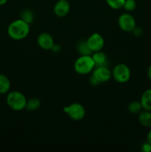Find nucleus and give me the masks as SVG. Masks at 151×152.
<instances>
[{
    "label": "nucleus",
    "instance_id": "20e7f679",
    "mask_svg": "<svg viewBox=\"0 0 151 152\" xmlns=\"http://www.w3.org/2000/svg\"><path fill=\"white\" fill-rule=\"evenodd\" d=\"M112 77L117 83H126L131 77V71L125 64H117L112 71Z\"/></svg>",
    "mask_w": 151,
    "mask_h": 152
},
{
    "label": "nucleus",
    "instance_id": "1a4fd4ad",
    "mask_svg": "<svg viewBox=\"0 0 151 152\" xmlns=\"http://www.w3.org/2000/svg\"><path fill=\"white\" fill-rule=\"evenodd\" d=\"M37 44L44 50H51L54 45V40L53 37L48 33H41L37 37Z\"/></svg>",
    "mask_w": 151,
    "mask_h": 152
},
{
    "label": "nucleus",
    "instance_id": "f257e3e1",
    "mask_svg": "<svg viewBox=\"0 0 151 152\" xmlns=\"http://www.w3.org/2000/svg\"><path fill=\"white\" fill-rule=\"evenodd\" d=\"M30 33V25L22 19L13 21L7 28V34L13 40H22Z\"/></svg>",
    "mask_w": 151,
    "mask_h": 152
},
{
    "label": "nucleus",
    "instance_id": "6e6552de",
    "mask_svg": "<svg viewBox=\"0 0 151 152\" xmlns=\"http://www.w3.org/2000/svg\"><path fill=\"white\" fill-rule=\"evenodd\" d=\"M87 42L92 52L101 50L105 45V40L102 36L99 33H94L89 37Z\"/></svg>",
    "mask_w": 151,
    "mask_h": 152
},
{
    "label": "nucleus",
    "instance_id": "9d476101",
    "mask_svg": "<svg viewBox=\"0 0 151 152\" xmlns=\"http://www.w3.org/2000/svg\"><path fill=\"white\" fill-rule=\"evenodd\" d=\"M70 6L68 0H59L55 4L53 12L58 17H65L70 12Z\"/></svg>",
    "mask_w": 151,
    "mask_h": 152
},
{
    "label": "nucleus",
    "instance_id": "4be33fe9",
    "mask_svg": "<svg viewBox=\"0 0 151 152\" xmlns=\"http://www.w3.org/2000/svg\"><path fill=\"white\" fill-rule=\"evenodd\" d=\"M133 33L136 37H140V36L142 35L143 31H142V28H139V27H136V28H134V30L133 31Z\"/></svg>",
    "mask_w": 151,
    "mask_h": 152
},
{
    "label": "nucleus",
    "instance_id": "412c9836",
    "mask_svg": "<svg viewBox=\"0 0 151 152\" xmlns=\"http://www.w3.org/2000/svg\"><path fill=\"white\" fill-rule=\"evenodd\" d=\"M142 150L144 152H151V144L148 142H144L142 145Z\"/></svg>",
    "mask_w": 151,
    "mask_h": 152
},
{
    "label": "nucleus",
    "instance_id": "39448f33",
    "mask_svg": "<svg viewBox=\"0 0 151 152\" xmlns=\"http://www.w3.org/2000/svg\"><path fill=\"white\" fill-rule=\"evenodd\" d=\"M63 111L64 113L68 114L70 118L75 121L81 120L85 116V109L84 106L78 102H74L64 107Z\"/></svg>",
    "mask_w": 151,
    "mask_h": 152
},
{
    "label": "nucleus",
    "instance_id": "393cba45",
    "mask_svg": "<svg viewBox=\"0 0 151 152\" xmlns=\"http://www.w3.org/2000/svg\"><path fill=\"white\" fill-rule=\"evenodd\" d=\"M147 77L149 80L151 81V65L148 67L147 71Z\"/></svg>",
    "mask_w": 151,
    "mask_h": 152
},
{
    "label": "nucleus",
    "instance_id": "f8f14e48",
    "mask_svg": "<svg viewBox=\"0 0 151 152\" xmlns=\"http://www.w3.org/2000/svg\"><path fill=\"white\" fill-rule=\"evenodd\" d=\"M138 120L142 126L146 128L151 127V111L144 110L139 114Z\"/></svg>",
    "mask_w": 151,
    "mask_h": 152
},
{
    "label": "nucleus",
    "instance_id": "b1692460",
    "mask_svg": "<svg viewBox=\"0 0 151 152\" xmlns=\"http://www.w3.org/2000/svg\"><path fill=\"white\" fill-rule=\"evenodd\" d=\"M51 50L55 53H58L61 51V46L59 45L54 44V45L53 46V48H51Z\"/></svg>",
    "mask_w": 151,
    "mask_h": 152
},
{
    "label": "nucleus",
    "instance_id": "423d86ee",
    "mask_svg": "<svg viewBox=\"0 0 151 152\" xmlns=\"http://www.w3.org/2000/svg\"><path fill=\"white\" fill-rule=\"evenodd\" d=\"M118 24L119 28L125 32H133L134 28L136 27L134 17L129 13H122L120 15L118 19Z\"/></svg>",
    "mask_w": 151,
    "mask_h": 152
},
{
    "label": "nucleus",
    "instance_id": "f03ea898",
    "mask_svg": "<svg viewBox=\"0 0 151 152\" xmlns=\"http://www.w3.org/2000/svg\"><path fill=\"white\" fill-rule=\"evenodd\" d=\"M96 67L95 62L91 55H85L77 58L74 62V70L76 72L81 75H86L93 71Z\"/></svg>",
    "mask_w": 151,
    "mask_h": 152
},
{
    "label": "nucleus",
    "instance_id": "7ed1b4c3",
    "mask_svg": "<svg viewBox=\"0 0 151 152\" xmlns=\"http://www.w3.org/2000/svg\"><path fill=\"white\" fill-rule=\"evenodd\" d=\"M6 102H7V105L12 110L19 111L25 108L27 99L22 92L13 91H9L7 93Z\"/></svg>",
    "mask_w": 151,
    "mask_h": 152
},
{
    "label": "nucleus",
    "instance_id": "4468645a",
    "mask_svg": "<svg viewBox=\"0 0 151 152\" xmlns=\"http://www.w3.org/2000/svg\"><path fill=\"white\" fill-rule=\"evenodd\" d=\"M10 81L6 75L0 74V94H6L10 91Z\"/></svg>",
    "mask_w": 151,
    "mask_h": 152
},
{
    "label": "nucleus",
    "instance_id": "a878e982",
    "mask_svg": "<svg viewBox=\"0 0 151 152\" xmlns=\"http://www.w3.org/2000/svg\"><path fill=\"white\" fill-rule=\"evenodd\" d=\"M147 140L148 142L151 144V129L148 132L147 135Z\"/></svg>",
    "mask_w": 151,
    "mask_h": 152
},
{
    "label": "nucleus",
    "instance_id": "6ab92c4d",
    "mask_svg": "<svg viewBox=\"0 0 151 152\" xmlns=\"http://www.w3.org/2000/svg\"><path fill=\"white\" fill-rule=\"evenodd\" d=\"M125 0H106V2L111 8L115 9H121L124 6Z\"/></svg>",
    "mask_w": 151,
    "mask_h": 152
},
{
    "label": "nucleus",
    "instance_id": "bb28decb",
    "mask_svg": "<svg viewBox=\"0 0 151 152\" xmlns=\"http://www.w3.org/2000/svg\"><path fill=\"white\" fill-rule=\"evenodd\" d=\"M7 0H0V6L5 4L7 3Z\"/></svg>",
    "mask_w": 151,
    "mask_h": 152
},
{
    "label": "nucleus",
    "instance_id": "ddd939ff",
    "mask_svg": "<svg viewBox=\"0 0 151 152\" xmlns=\"http://www.w3.org/2000/svg\"><path fill=\"white\" fill-rule=\"evenodd\" d=\"M141 104L143 110L151 111V88L147 89L141 96Z\"/></svg>",
    "mask_w": 151,
    "mask_h": 152
},
{
    "label": "nucleus",
    "instance_id": "f3484780",
    "mask_svg": "<svg viewBox=\"0 0 151 152\" xmlns=\"http://www.w3.org/2000/svg\"><path fill=\"white\" fill-rule=\"evenodd\" d=\"M143 108L140 101H133L128 105V111L131 114H139L142 111Z\"/></svg>",
    "mask_w": 151,
    "mask_h": 152
},
{
    "label": "nucleus",
    "instance_id": "9b49d317",
    "mask_svg": "<svg viewBox=\"0 0 151 152\" xmlns=\"http://www.w3.org/2000/svg\"><path fill=\"white\" fill-rule=\"evenodd\" d=\"M91 56L94 61L96 66H106L107 62V58L105 53L101 50L93 52Z\"/></svg>",
    "mask_w": 151,
    "mask_h": 152
},
{
    "label": "nucleus",
    "instance_id": "dca6fc26",
    "mask_svg": "<svg viewBox=\"0 0 151 152\" xmlns=\"http://www.w3.org/2000/svg\"><path fill=\"white\" fill-rule=\"evenodd\" d=\"M77 49L80 55L81 56H85V55H91L92 50H90V47L87 45V41H81L80 42L77 46Z\"/></svg>",
    "mask_w": 151,
    "mask_h": 152
},
{
    "label": "nucleus",
    "instance_id": "0eeeda50",
    "mask_svg": "<svg viewBox=\"0 0 151 152\" xmlns=\"http://www.w3.org/2000/svg\"><path fill=\"white\" fill-rule=\"evenodd\" d=\"M92 75L100 83L108 82L112 77V72L107 66H96Z\"/></svg>",
    "mask_w": 151,
    "mask_h": 152
},
{
    "label": "nucleus",
    "instance_id": "aec40b11",
    "mask_svg": "<svg viewBox=\"0 0 151 152\" xmlns=\"http://www.w3.org/2000/svg\"><path fill=\"white\" fill-rule=\"evenodd\" d=\"M136 7V0H125L123 8L127 12L133 11Z\"/></svg>",
    "mask_w": 151,
    "mask_h": 152
},
{
    "label": "nucleus",
    "instance_id": "5701e85b",
    "mask_svg": "<svg viewBox=\"0 0 151 152\" xmlns=\"http://www.w3.org/2000/svg\"><path fill=\"white\" fill-rule=\"evenodd\" d=\"M90 85L93 86H97L98 85L100 84V83H99V82L98 81V80H96V79L95 78L93 75H92L91 77L90 78Z\"/></svg>",
    "mask_w": 151,
    "mask_h": 152
},
{
    "label": "nucleus",
    "instance_id": "2eb2a0df",
    "mask_svg": "<svg viewBox=\"0 0 151 152\" xmlns=\"http://www.w3.org/2000/svg\"><path fill=\"white\" fill-rule=\"evenodd\" d=\"M40 105H41V102H40V100L38 98L32 97L28 99V100L27 99L25 108L29 111H34L38 109Z\"/></svg>",
    "mask_w": 151,
    "mask_h": 152
},
{
    "label": "nucleus",
    "instance_id": "a211bd4d",
    "mask_svg": "<svg viewBox=\"0 0 151 152\" xmlns=\"http://www.w3.org/2000/svg\"><path fill=\"white\" fill-rule=\"evenodd\" d=\"M20 19L30 25V23H32L34 19L33 13L29 9H25L21 13Z\"/></svg>",
    "mask_w": 151,
    "mask_h": 152
}]
</instances>
